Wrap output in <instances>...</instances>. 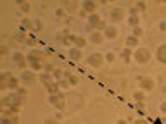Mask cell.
<instances>
[{
  "label": "cell",
  "instance_id": "6da1fadb",
  "mask_svg": "<svg viewBox=\"0 0 166 124\" xmlns=\"http://www.w3.org/2000/svg\"><path fill=\"white\" fill-rule=\"evenodd\" d=\"M2 104H7L9 107H12V109H14V110L18 112L19 109H21V105H23L24 102H23V100L19 98L18 95H16V91H14V93H11V95H7V97H4V98H2Z\"/></svg>",
  "mask_w": 166,
  "mask_h": 124
},
{
  "label": "cell",
  "instance_id": "7a4b0ae2",
  "mask_svg": "<svg viewBox=\"0 0 166 124\" xmlns=\"http://www.w3.org/2000/svg\"><path fill=\"white\" fill-rule=\"evenodd\" d=\"M49 102H50V105H54L55 109H59V110H64V109H66V97H64L62 93L50 95Z\"/></svg>",
  "mask_w": 166,
  "mask_h": 124
},
{
  "label": "cell",
  "instance_id": "3957f363",
  "mask_svg": "<svg viewBox=\"0 0 166 124\" xmlns=\"http://www.w3.org/2000/svg\"><path fill=\"white\" fill-rule=\"evenodd\" d=\"M133 57H135V60L138 64H146L149 59H150V53H149L147 48H137L135 53H133Z\"/></svg>",
  "mask_w": 166,
  "mask_h": 124
},
{
  "label": "cell",
  "instance_id": "277c9868",
  "mask_svg": "<svg viewBox=\"0 0 166 124\" xmlns=\"http://www.w3.org/2000/svg\"><path fill=\"white\" fill-rule=\"evenodd\" d=\"M138 86H140L142 90H146V91H149V90L154 88V81H152V78L140 76V78H138Z\"/></svg>",
  "mask_w": 166,
  "mask_h": 124
},
{
  "label": "cell",
  "instance_id": "5b68a950",
  "mask_svg": "<svg viewBox=\"0 0 166 124\" xmlns=\"http://www.w3.org/2000/svg\"><path fill=\"white\" fill-rule=\"evenodd\" d=\"M88 64H90L92 67H100V66L104 64V55H102V53H92V55L88 57Z\"/></svg>",
  "mask_w": 166,
  "mask_h": 124
},
{
  "label": "cell",
  "instance_id": "8992f818",
  "mask_svg": "<svg viewBox=\"0 0 166 124\" xmlns=\"http://www.w3.org/2000/svg\"><path fill=\"white\" fill-rule=\"evenodd\" d=\"M109 16H111V21H112V22H118V21H123V19H125V12H123V9L114 7V9H111Z\"/></svg>",
  "mask_w": 166,
  "mask_h": 124
},
{
  "label": "cell",
  "instance_id": "52a82bcc",
  "mask_svg": "<svg viewBox=\"0 0 166 124\" xmlns=\"http://www.w3.org/2000/svg\"><path fill=\"white\" fill-rule=\"evenodd\" d=\"M12 60H14V64H16L18 67H21V69H24L26 64H28V59H26L23 53H19V52H16L14 55H12Z\"/></svg>",
  "mask_w": 166,
  "mask_h": 124
},
{
  "label": "cell",
  "instance_id": "ba28073f",
  "mask_svg": "<svg viewBox=\"0 0 166 124\" xmlns=\"http://www.w3.org/2000/svg\"><path fill=\"white\" fill-rule=\"evenodd\" d=\"M35 79H37L35 71H23V74H21V81L24 85H31V83H35Z\"/></svg>",
  "mask_w": 166,
  "mask_h": 124
},
{
  "label": "cell",
  "instance_id": "9c48e42d",
  "mask_svg": "<svg viewBox=\"0 0 166 124\" xmlns=\"http://www.w3.org/2000/svg\"><path fill=\"white\" fill-rule=\"evenodd\" d=\"M28 59V57H26ZM28 64L31 66V71H42V67H45V64L40 59H28Z\"/></svg>",
  "mask_w": 166,
  "mask_h": 124
},
{
  "label": "cell",
  "instance_id": "30bf717a",
  "mask_svg": "<svg viewBox=\"0 0 166 124\" xmlns=\"http://www.w3.org/2000/svg\"><path fill=\"white\" fill-rule=\"evenodd\" d=\"M40 81H42V83H43V85L47 86V85L54 83L55 79H54V76H52L50 72H42V74H40Z\"/></svg>",
  "mask_w": 166,
  "mask_h": 124
},
{
  "label": "cell",
  "instance_id": "8fae6325",
  "mask_svg": "<svg viewBox=\"0 0 166 124\" xmlns=\"http://www.w3.org/2000/svg\"><path fill=\"white\" fill-rule=\"evenodd\" d=\"M95 9H97V4H95V2H92V0L83 2V11H85L87 14H88V12H90V14H93V12H95Z\"/></svg>",
  "mask_w": 166,
  "mask_h": 124
},
{
  "label": "cell",
  "instance_id": "7c38bea8",
  "mask_svg": "<svg viewBox=\"0 0 166 124\" xmlns=\"http://www.w3.org/2000/svg\"><path fill=\"white\" fill-rule=\"evenodd\" d=\"M158 60L161 64H166V43H163L159 48H158Z\"/></svg>",
  "mask_w": 166,
  "mask_h": 124
},
{
  "label": "cell",
  "instance_id": "4fadbf2b",
  "mask_svg": "<svg viewBox=\"0 0 166 124\" xmlns=\"http://www.w3.org/2000/svg\"><path fill=\"white\" fill-rule=\"evenodd\" d=\"M69 59H71V60H76V62H78V60L81 59V50H80V48H76V47L69 48Z\"/></svg>",
  "mask_w": 166,
  "mask_h": 124
},
{
  "label": "cell",
  "instance_id": "5bb4252c",
  "mask_svg": "<svg viewBox=\"0 0 166 124\" xmlns=\"http://www.w3.org/2000/svg\"><path fill=\"white\" fill-rule=\"evenodd\" d=\"M18 116H2V124H18Z\"/></svg>",
  "mask_w": 166,
  "mask_h": 124
},
{
  "label": "cell",
  "instance_id": "9a60e30c",
  "mask_svg": "<svg viewBox=\"0 0 166 124\" xmlns=\"http://www.w3.org/2000/svg\"><path fill=\"white\" fill-rule=\"evenodd\" d=\"M45 88H47V91H49L50 95H57V93H61V91H59L61 86H59V83H55V81L54 83H50V85H47Z\"/></svg>",
  "mask_w": 166,
  "mask_h": 124
},
{
  "label": "cell",
  "instance_id": "2e32d148",
  "mask_svg": "<svg viewBox=\"0 0 166 124\" xmlns=\"http://www.w3.org/2000/svg\"><path fill=\"white\" fill-rule=\"evenodd\" d=\"M104 31H106V38H109V40H112V38H116V36H118V31H116V28H114V26H107Z\"/></svg>",
  "mask_w": 166,
  "mask_h": 124
},
{
  "label": "cell",
  "instance_id": "e0dca14e",
  "mask_svg": "<svg viewBox=\"0 0 166 124\" xmlns=\"http://www.w3.org/2000/svg\"><path fill=\"white\" fill-rule=\"evenodd\" d=\"M85 45H87V40H85L83 36H76V40H74V47L81 50V48H83Z\"/></svg>",
  "mask_w": 166,
  "mask_h": 124
},
{
  "label": "cell",
  "instance_id": "ac0fdd59",
  "mask_svg": "<svg viewBox=\"0 0 166 124\" xmlns=\"http://www.w3.org/2000/svg\"><path fill=\"white\" fill-rule=\"evenodd\" d=\"M88 22H90V26L97 28V26L100 24V18H99L97 14H90V18H88Z\"/></svg>",
  "mask_w": 166,
  "mask_h": 124
},
{
  "label": "cell",
  "instance_id": "d6986e66",
  "mask_svg": "<svg viewBox=\"0 0 166 124\" xmlns=\"http://www.w3.org/2000/svg\"><path fill=\"white\" fill-rule=\"evenodd\" d=\"M18 7H19V11H23V12H30L31 11V4L30 2H18Z\"/></svg>",
  "mask_w": 166,
  "mask_h": 124
},
{
  "label": "cell",
  "instance_id": "ffe728a7",
  "mask_svg": "<svg viewBox=\"0 0 166 124\" xmlns=\"http://www.w3.org/2000/svg\"><path fill=\"white\" fill-rule=\"evenodd\" d=\"M74 40H76V35H68L64 40H62V43H64L66 47H69L71 43H74Z\"/></svg>",
  "mask_w": 166,
  "mask_h": 124
},
{
  "label": "cell",
  "instance_id": "44dd1931",
  "mask_svg": "<svg viewBox=\"0 0 166 124\" xmlns=\"http://www.w3.org/2000/svg\"><path fill=\"white\" fill-rule=\"evenodd\" d=\"M7 85H9V88H12V90H18V79H16V78H14V76H12V78H9V79H7Z\"/></svg>",
  "mask_w": 166,
  "mask_h": 124
},
{
  "label": "cell",
  "instance_id": "7402d4cb",
  "mask_svg": "<svg viewBox=\"0 0 166 124\" xmlns=\"http://www.w3.org/2000/svg\"><path fill=\"white\" fill-rule=\"evenodd\" d=\"M90 41H92V43H100V41H102V35H100V33H97V31H95V33H92Z\"/></svg>",
  "mask_w": 166,
  "mask_h": 124
},
{
  "label": "cell",
  "instance_id": "603a6c76",
  "mask_svg": "<svg viewBox=\"0 0 166 124\" xmlns=\"http://www.w3.org/2000/svg\"><path fill=\"white\" fill-rule=\"evenodd\" d=\"M52 76H54V79H55V81H59V79H62L64 72L61 71V69H54V71H52Z\"/></svg>",
  "mask_w": 166,
  "mask_h": 124
},
{
  "label": "cell",
  "instance_id": "cb8c5ba5",
  "mask_svg": "<svg viewBox=\"0 0 166 124\" xmlns=\"http://www.w3.org/2000/svg\"><path fill=\"white\" fill-rule=\"evenodd\" d=\"M16 95H18L23 102L26 100V90H24V88H18V90H16Z\"/></svg>",
  "mask_w": 166,
  "mask_h": 124
},
{
  "label": "cell",
  "instance_id": "d4e9b609",
  "mask_svg": "<svg viewBox=\"0 0 166 124\" xmlns=\"http://www.w3.org/2000/svg\"><path fill=\"white\" fill-rule=\"evenodd\" d=\"M64 5L68 7V12H74L76 11V2H64Z\"/></svg>",
  "mask_w": 166,
  "mask_h": 124
},
{
  "label": "cell",
  "instance_id": "484cf974",
  "mask_svg": "<svg viewBox=\"0 0 166 124\" xmlns=\"http://www.w3.org/2000/svg\"><path fill=\"white\" fill-rule=\"evenodd\" d=\"M137 43H138V40H137L135 36H130L128 40H126V45H128V47H135Z\"/></svg>",
  "mask_w": 166,
  "mask_h": 124
},
{
  "label": "cell",
  "instance_id": "4316f807",
  "mask_svg": "<svg viewBox=\"0 0 166 124\" xmlns=\"http://www.w3.org/2000/svg\"><path fill=\"white\" fill-rule=\"evenodd\" d=\"M31 29H33L35 33H38V31L42 29V22H40V21H33V26H31Z\"/></svg>",
  "mask_w": 166,
  "mask_h": 124
},
{
  "label": "cell",
  "instance_id": "83f0119b",
  "mask_svg": "<svg viewBox=\"0 0 166 124\" xmlns=\"http://www.w3.org/2000/svg\"><path fill=\"white\" fill-rule=\"evenodd\" d=\"M28 59H40L42 60V52H31V53H28Z\"/></svg>",
  "mask_w": 166,
  "mask_h": 124
},
{
  "label": "cell",
  "instance_id": "f1b7e54d",
  "mask_svg": "<svg viewBox=\"0 0 166 124\" xmlns=\"http://www.w3.org/2000/svg\"><path fill=\"white\" fill-rule=\"evenodd\" d=\"M128 22L131 24V26H137L140 21H138V18H137V16H130V18H128Z\"/></svg>",
  "mask_w": 166,
  "mask_h": 124
},
{
  "label": "cell",
  "instance_id": "f546056e",
  "mask_svg": "<svg viewBox=\"0 0 166 124\" xmlns=\"http://www.w3.org/2000/svg\"><path fill=\"white\" fill-rule=\"evenodd\" d=\"M121 59H123V60H125V62H128V60H130V50H128V48H126V50H123V52H121Z\"/></svg>",
  "mask_w": 166,
  "mask_h": 124
},
{
  "label": "cell",
  "instance_id": "4dcf8cb0",
  "mask_svg": "<svg viewBox=\"0 0 166 124\" xmlns=\"http://www.w3.org/2000/svg\"><path fill=\"white\" fill-rule=\"evenodd\" d=\"M59 86H61V88H68V86H69V81H68V79H62V81H59Z\"/></svg>",
  "mask_w": 166,
  "mask_h": 124
},
{
  "label": "cell",
  "instance_id": "1f68e13d",
  "mask_svg": "<svg viewBox=\"0 0 166 124\" xmlns=\"http://www.w3.org/2000/svg\"><path fill=\"white\" fill-rule=\"evenodd\" d=\"M140 35H142V29H140V28H135V31H133V36H135V38H138Z\"/></svg>",
  "mask_w": 166,
  "mask_h": 124
},
{
  "label": "cell",
  "instance_id": "d6a6232c",
  "mask_svg": "<svg viewBox=\"0 0 166 124\" xmlns=\"http://www.w3.org/2000/svg\"><path fill=\"white\" fill-rule=\"evenodd\" d=\"M106 60H107V62H114V55H112V53H107V55H106Z\"/></svg>",
  "mask_w": 166,
  "mask_h": 124
},
{
  "label": "cell",
  "instance_id": "836d02e7",
  "mask_svg": "<svg viewBox=\"0 0 166 124\" xmlns=\"http://www.w3.org/2000/svg\"><path fill=\"white\" fill-rule=\"evenodd\" d=\"M135 100H144V93H135Z\"/></svg>",
  "mask_w": 166,
  "mask_h": 124
},
{
  "label": "cell",
  "instance_id": "e575fe53",
  "mask_svg": "<svg viewBox=\"0 0 166 124\" xmlns=\"http://www.w3.org/2000/svg\"><path fill=\"white\" fill-rule=\"evenodd\" d=\"M137 7H138L140 11H144V9H146V4H144V2H138V4H137Z\"/></svg>",
  "mask_w": 166,
  "mask_h": 124
},
{
  "label": "cell",
  "instance_id": "d590c367",
  "mask_svg": "<svg viewBox=\"0 0 166 124\" xmlns=\"http://www.w3.org/2000/svg\"><path fill=\"white\" fill-rule=\"evenodd\" d=\"M55 16H57V18H62V16H64V11H62V9H59V11L55 12Z\"/></svg>",
  "mask_w": 166,
  "mask_h": 124
},
{
  "label": "cell",
  "instance_id": "8d00e7d4",
  "mask_svg": "<svg viewBox=\"0 0 166 124\" xmlns=\"http://www.w3.org/2000/svg\"><path fill=\"white\" fill-rule=\"evenodd\" d=\"M133 124H147V123H146L144 119H137V121H135V123H133Z\"/></svg>",
  "mask_w": 166,
  "mask_h": 124
},
{
  "label": "cell",
  "instance_id": "74e56055",
  "mask_svg": "<svg viewBox=\"0 0 166 124\" xmlns=\"http://www.w3.org/2000/svg\"><path fill=\"white\" fill-rule=\"evenodd\" d=\"M161 110H163V112H166V102H165V104H161Z\"/></svg>",
  "mask_w": 166,
  "mask_h": 124
},
{
  "label": "cell",
  "instance_id": "f35d334b",
  "mask_svg": "<svg viewBox=\"0 0 166 124\" xmlns=\"http://www.w3.org/2000/svg\"><path fill=\"white\" fill-rule=\"evenodd\" d=\"M159 28H161V29L165 31V29H166V22H161V26H159Z\"/></svg>",
  "mask_w": 166,
  "mask_h": 124
},
{
  "label": "cell",
  "instance_id": "ab89813d",
  "mask_svg": "<svg viewBox=\"0 0 166 124\" xmlns=\"http://www.w3.org/2000/svg\"><path fill=\"white\" fill-rule=\"evenodd\" d=\"M118 124H128V123H126V121H123V119H119V121H118Z\"/></svg>",
  "mask_w": 166,
  "mask_h": 124
},
{
  "label": "cell",
  "instance_id": "60d3db41",
  "mask_svg": "<svg viewBox=\"0 0 166 124\" xmlns=\"http://www.w3.org/2000/svg\"><path fill=\"white\" fill-rule=\"evenodd\" d=\"M47 124H57V123H54V121H47Z\"/></svg>",
  "mask_w": 166,
  "mask_h": 124
}]
</instances>
